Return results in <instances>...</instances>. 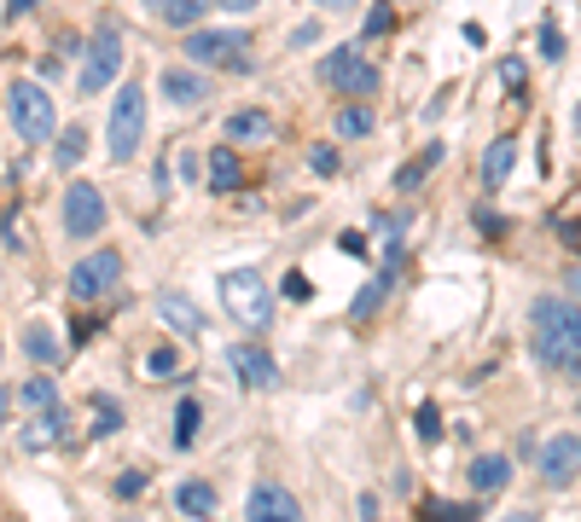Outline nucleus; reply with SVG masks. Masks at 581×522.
I'll use <instances>...</instances> for the list:
<instances>
[{"mask_svg": "<svg viewBox=\"0 0 581 522\" xmlns=\"http://www.w3.org/2000/svg\"><path fill=\"white\" fill-rule=\"evenodd\" d=\"M140 493H146V476H140V470H122V476H117V500H140Z\"/></svg>", "mask_w": 581, "mask_h": 522, "instance_id": "32", "label": "nucleus"}, {"mask_svg": "<svg viewBox=\"0 0 581 522\" xmlns=\"http://www.w3.org/2000/svg\"><path fill=\"white\" fill-rule=\"evenodd\" d=\"M512 169H518V140L500 134V140L489 145V157H483V187H507Z\"/></svg>", "mask_w": 581, "mask_h": 522, "instance_id": "15", "label": "nucleus"}, {"mask_svg": "<svg viewBox=\"0 0 581 522\" xmlns=\"http://www.w3.org/2000/svg\"><path fill=\"white\" fill-rule=\"evenodd\" d=\"M187 59L192 64H216V70H257L250 64V47L233 30H192L187 36Z\"/></svg>", "mask_w": 581, "mask_h": 522, "instance_id": "6", "label": "nucleus"}, {"mask_svg": "<svg viewBox=\"0 0 581 522\" xmlns=\"http://www.w3.org/2000/svg\"><path fill=\"white\" fill-rule=\"evenodd\" d=\"M221 302L239 325H268L273 320V297H268V279L257 268H233L221 279Z\"/></svg>", "mask_w": 581, "mask_h": 522, "instance_id": "5", "label": "nucleus"}, {"mask_svg": "<svg viewBox=\"0 0 581 522\" xmlns=\"http://www.w3.org/2000/svg\"><path fill=\"white\" fill-rule=\"evenodd\" d=\"M163 93L174 99V104H198V99H210V82L198 70H169L163 76Z\"/></svg>", "mask_w": 581, "mask_h": 522, "instance_id": "19", "label": "nucleus"}, {"mask_svg": "<svg viewBox=\"0 0 581 522\" xmlns=\"http://www.w3.org/2000/svg\"><path fill=\"white\" fill-rule=\"evenodd\" d=\"M477 505H442V500H424L419 505V522H471Z\"/></svg>", "mask_w": 581, "mask_h": 522, "instance_id": "26", "label": "nucleus"}, {"mask_svg": "<svg viewBox=\"0 0 581 522\" xmlns=\"http://www.w3.org/2000/svg\"><path fill=\"white\" fill-rule=\"evenodd\" d=\"M198 441V401H181L174 406V448H192Z\"/></svg>", "mask_w": 581, "mask_h": 522, "instance_id": "28", "label": "nucleus"}, {"mask_svg": "<svg viewBox=\"0 0 581 522\" xmlns=\"http://www.w3.org/2000/svg\"><path fill=\"white\" fill-rule=\"evenodd\" d=\"M227 365L239 372L244 389H280V365H273V354L262 343H233L227 349Z\"/></svg>", "mask_w": 581, "mask_h": 522, "instance_id": "11", "label": "nucleus"}, {"mask_svg": "<svg viewBox=\"0 0 581 522\" xmlns=\"http://www.w3.org/2000/svg\"><path fill=\"white\" fill-rule=\"evenodd\" d=\"M575 476H581V435H552L547 448H541V482L564 488Z\"/></svg>", "mask_w": 581, "mask_h": 522, "instance_id": "12", "label": "nucleus"}, {"mask_svg": "<svg viewBox=\"0 0 581 522\" xmlns=\"http://www.w3.org/2000/svg\"><path fill=\"white\" fill-rule=\"evenodd\" d=\"M158 313H163V320H169L174 331H187V337L204 331V313H198L187 297H158Z\"/></svg>", "mask_w": 581, "mask_h": 522, "instance_id": "20", "label": "nucleus"}, {"mask_svg": "<svg viewBox=\"0 0 581 522\" xmlns=\"http://www.w3.org/2000/svg\"><path fill=\"white\" fill-rule=\"evenodd\" d=\"M564 291H570V297L581 302V268H570V279H564Z\"/></svg>", "mask_w": 581, "mask_h": 522, "instance_id": "40", "label": "nucleus"}, {"mask_svg": "<svg viewBox=\"0 0 581 522\" xmlns=\"http://www.w3.org/2000/svg\"><path fill=\"white\" fill-rule=\"evenodd\" d=\"M286 297H291V302H309L314 291H309V279H302V273H286Z\"/></svg>", "mask_w": 581, "mask_h": 522, "instance_id": "36", "label": "nucleus"}, {"mask_svg": "<svg viewBox=\"0 0 581 522\" xmlns=\"http://www.w3.org/2000/svg\"><path fill=\"white\" fill-rule=\"evenodd\" d=\"M507 482H512V459H500V453H483V459L471 464V488H477V493H500Z\"/></svg>", "mask_w": 581, "mask_h": 522, "instance_id": "17", "label": "nucleus"}, {"mask_svg": "<svg viewBox=\"0 0 581 522\" xmlns=\"http://www.w3.org/2000/svg\"><path fill=\"white\" fill-rule=\"evenodd\" d=\"M7 412H12V395H7V389H0V424H7Z\"/></svg>", "mask_w": 581, "mask_h": 522, "instance_id": "43", "label": "nucleus"}, {"mask_svg": "<svg viewBox=\"0 0 581 522\" xmlns=\"http://www.w3.org/2000/svg\"><path fill=\"white\" fill-rule=\"evenodd\" d=\"M210 187H216V192H233V187H239V157H233V145L210 151Z\"/></svg>", "mask_w": 581, "mask_h": 522, "instance_id": "22", "label": "nucleus"}, {"mask_svg": "<svg viewBox=\"0 0 581 522\" xmlns=\"http://www.w3.org/2000/svg\"><path fill=\"white\" fill-rule=\"evenodd\" d=\"M140 7L158 23H169V30H192V23L204 18V0H140Z\"/></svg>", "mask_w": 581, "mask_h": 522, "instance_id": "14", "label": "nucleus"}, {"mask_svg": "<svg viewBox=\"0 0 581 522\" xmlns=\"http://www.w3.org/2000/svg\"><path fill=\"white\" fill-rule=\"evenodd\" d=\"M23 354H30L36 365H47V372H53V365L64 360V343H59V337H53V325H30V331H23Z\"/></svg>", "mask_w": 581, "mask_h": 522, "instance_id": "16", "label": "nucleus"}, {"mask_svg": "<svg viewBox=\"0 0 581 522\" xmlns=\"http://www.w3.org/2000/svg\"><path fill=\"white\" fill-rule=\"evenodd\" d=\"M117 424H122V412H117V401H106V395H99V401H93V430H99V435H106V430H117Z\"/></svg>", "mask_w": 581, "mask_h": 522, "instance_id": "31", "label": "nucleus"}, {"mask_svg": "<svg viewBox=\"0 0 581 522\" xmlns=\"http://www.w3.org/2000/svg\"><path fill=\"white\" fill-rule=\"evenodd\" d=\"M117 284H122V255L117 250H93V255H82L70 268V297H82V302L111 297Z\"/></svg>", "mask_w": 581, "mask_h": 522, "instance_id": "8", "label": "nucleus"}, {"mask_svg": "<svg viewBox=\"0 0 581 522\" xmlns=\"http://www.w3.org/2000/svg\"><path fill=\"white\" fill-rule=\"evenodd\" d=\"M198 169H204V163H198V151H174V174H181V180H192Z\"/></svg>", "mask_w": 581, "mask_h": 522, "instance_id": "35", "label": "nucleus"}, {"mask_svg": "<svg viewBox=\"0 0 581 522\" xmlns=\"http://www.w3.org/2000/svg\"><path fill=\"white\" fill-rule=\"evenodd\" d=\"M413 430H419V441H442V412L424 401V406L413 412Z\"/></svg>", "mask_w": 581, "mask_h": 522, "instance_id": "29", "label": "nucleus"}, {"mask_svg": "<svg viewBox=\"0 0 581 522\" xmlns=\"http://www.w3.org/2000/svg\"><path fill=\"white\" fill-rule=\"evenodd\" d=\"M7 117H12V128H18V140H30V145H41V140L59 134L53 93H47L41 82H12V88H7Z\"/></svg>", "mask_w": 581, "mask_h": 522, "instance_id": "3", "label": "nucleus"}, {"mask_svg": "<svg viewBox=\"0 0 581 522\" xmlns=\"http://www.w3.org/2000/svg\"><path fill=\"white\" fill-rule=\"evenodd\" d=\"M309 169H314V174H338V151H332V145H314V151H309Z\"/></svg>", "mask_w": 581, "mask_h": 522, "instance_id": "33", "label": "nucleus"}, {"mask_svg": "<svg viewBox=\"0 0 581 522\" xmlns=\"http://www.w3.org/2000/svg\"><path fill=\"white\" fill-rule=\"evenodd\" d=\"M437 157H442V145H424V157H419V163H408V169H401V174H395V187H401V192H413V187H419V180H424V174H431V169H437Z\"/></svg>", "mask_w": 581, "mask_h": 522, "instance_id": "27", "label": "nucleus"}, {"mask_svg": "<svg viewBox=\"0 0 581 522\" xmlns=\"http://www.w3.org/2000/svg\"><path fill=\"white\" fill-rule=\"evenodd\" d=\"M12 401H23L30 412H47V406H59V389H53V378H30Z\"/></svg>", "mask_w": 581, "mask_h": 522, "instance_id": "25", "label": "nucleus"}, {"mask_svg": "<svg viewBox=\"0 0 581 522\" xmlns=\"http://www.w3.org/2000/svg\"><path fill=\"white\" fill-rule=\"evenodd\" d=\"M146 140V88L140 82H122L117 104H111V122H106V151L111 163H134Z\"/></svg>", "mask_w": 581, "mask_h": 522, "instance_id": "2", "label": "nucleus"}, {"mask_svg": "<svg viewBox=\"0 0 581 522\" xmlns=\"http://www.w3.org/2000/svg\"><path fill=\"white\" fill-rule=\"evenodd\" d=\"M227 12H250V7H262V0H221Z\"/></svg>", "mask_w": 581, "mask_h": 522, "instance_id": "42", "label": "nucleus"}, {"mask_svg": "<svg viewBox=\"0 0 581 522\" xmlns=\"http://www.w3.org/2000/svg\"><path fill=\"white\" fill-rule=\"evenodd\" d=\"M174 365H181V349H169V343H163V349H151V360H146V372H151V378H169V372H174Z\"/></svg>", "mask_w": 581, "mask_h": 522, "instance_id": "30", "label": "nucleus"}, {"mask_svg": "<svg viewBox=\"0 0 581 522\" xmlns=\"http://www.w3.org/2000/svg\"><path fill=\"white\" fill-rule=\"evenodd\" d=\"M575 134H581V104H575Z\"/></svg>", "mask_w": 581, "mask_h": 522, "instance_id": "45", "label": "nucleus"}, {"mask_svg": "<svg viewBox=\"0 0 581 522\" xmlns=\"http://www.w3.org/2000/svg\"><path fill=\"white\" fill-rule=\"evenodd\" d=\"M117 76H122V30H117V23H99V36H93V47H88L82 93H88V99H93V93H106Z\"/></svg>", "mask_w": 581, "mask_h": 522, "instance_id": "7", "label": "nucleus"}, {"mask_svg": "<svg viewBox=\"0 0 581 522\" xmlns=\"http://www.w3.org/2000/svg\"><path fill=\"white\" fill-rule=\"evenodd\" d=\"M559 239H564V244H575V250H581V221H559Z\"/></svg>", "mask_w": 581, "mask_h": 522, "instance_id": "38", "label": "nucleus"}, {"mask_svg": "<svg viewBox=\"0 0 581 522\" xmlns=\"http://www.w3.org/2000/svg\"><path fill=\"white\" fill-rule=\"evenodd\" d=\"M541 47H547V59H564V36L559 30H541Z\"/></svg>", "mask_w": 581, "mask_h": 522, "instance_id": "37", "label": "nucleus"}, {"mask_svg": "<svg viewBox=\"0 0 581 522\" xmlns=\"http://www.w3.org/2000/svg\"><path fill=\"white\" fill-rule=\"evenodd\" d=\"M30 7H36V0H7V18H23Z\"/></svg>", "mask_w": 581, "mask_h": 522, "instance_id": "41", "label": "nucleus"}, {"mask_svg": "<svg viewBox=\"0 0 581 522\" xmlns=\"http://www.w3.org/2000/svg\"><path fill=\"white\" fill-rule=\"evenodd\" d=\"M227 145H250V140H273V117L268 111H233L221 122Z\"/></svg>", "mask_w": 581, "mask_h": 522, "instance_id": "13", "label": "nucleus"}, {"mask_svg": "<svg viewBox=\"0 0 581 522\" xmlns=\"http://www.w3.org/2000/svg\"><path fill=\"white\" fill-rule=\"evenodd\" d=\"M529 337H535V354L559 372H575L581 365V302L570 297H541L535 313H529Z\"/></svg>", "mask_w": 581, "mask_h": 522, "instance_id": "1", "label": "nucleus"}, {"mask_svg": "<svg viewBox=\"0 0 581 522\" xmlns=\"http://www.w3.org/2000/svg\"><path fill=\"white\" fill-rule=\"evenodd\" d=\"M82 157H88V134H82V128H64V134L53 140V163L59 169H76Z\"/></svg>", "mask_w": 581, "mask_h": 522, "instance_id": "23", "label": "nucleus"}, {"mask_svg": "<svg viewBox=\"0 0 581 522\" xmlns=\"http://www.w3.org/2000/svg\"><path fill=\"white\" fill-rule=\"evenodd\" d=\"M390 23H395V12H390V7H372V18H367V36H384Z\"/></svg>", "mask_w": 581, "mask_h": 522, "instance_id": "34", "label": "nucleus"}, {"mask_svg": "<svg viewBox=\"0 0 581 522\" xmlns=\"http://www.w3.org/2000/svg\"><path fill=\"white\" fill-rule=\"evenodd\" d=\"M106 215H111L106 192L88 187V180H76V187L64 192V232H70V239H93V232L106 227Z\"/></svg>", "mask_w": 581, "mask_h": 522, "instance_id": "9", "label": "nucleus"}, {"mask_svg": "<svg viewBox=\"0 0 581 522\" xmlns=\"http://www.w3.org/2000/svg\"><path fill=\"white\" fill-rule=\"evenodd\" d=\"M320 82L332 88V93H343V99H367L378 88V64L367 59L361 47H332L320 59Z\"/></svg>", "mask_w": 581, "mask_h": 522, "instance_id": "4", "label": "nucleus"}, {"mask_svg": "<svg viewBox=\"0 0 581 522\" xmlns=\"http://www.w3.org/2000/svg\"><path fill=\"white\" fill-rule=\"evenodd\" d=\"M338 134H343V140H361V134H372V111H367L361 99H349L343 111H338Z\"/></svg>", "mask_w": 581, "mask_h": 522, "instance_id": "24", "label": "nucleus"}, {"mask_svg": "<svg viewBox=\"0 0 581 522\" xmlns=\"http://www.w3.org/2000/svg\"><path fill=\"white\" fill-rule=\"evenodd\" d=\"M64 430H70L64 406H47V412H36V424L23 430V448H47V441H64Z\"/></svg>", "mask_w": 581, "mask_h": 522, "instance_id": "18", "label": "nucleus"}, {"mask_svg": "<svg viewBox=\"0 0 581 522\" xmlns=\"http://www.w3.org/2000/svg\"><path fill=\"white\" fill-rule=\"evenodd\" d=\"M244 522H302V505H297L291 488L257 482V488H250V505H244Z\"/></svg>", "mask_w": 581, "mask_h": 522, "instance_id": "10", "label": "nucleus"}, {"mask_svg": "<svg viewBox=\"0 0 581 522\" xmlns=\"http://www.w3.org/2000/svg\"><path fill=\"white\" fill-rule=\"evenodd\" d=\"M174 505H181L187 516H216V488L210 482H181L174 488Z\"/></svg>", "mask_w": 581, "mask_h": 522, "instance_id": "21", "label": "nucleus"}, {"mask_svg": "<svg viewBox=\"0 0 581 522\" xmlns=\"http://www.w3.org/2000/svg\"><path fill=\"white\" fill-rule=\"evenodd\" d=\"M507 522H535V516H529V511H512V516H507Z\"/></svg>", "mask_w": 581, "mask_h": 522, "instance_id": "44", "label": "nucleus"}, {"mask_svg": "<svg viewBox=\"0 0 581 522\" xmlns=\"http://www.w3.org/2000/svg\"><path fill=\"white\" fill-rule=\"evenodd\" d=\"M314 7H325V12H355L361 0H314Z\"/></svg>", "mask_w": 581, "mask_h": 522, "instance_id": "39", "label": "nucleus"}]
</instances>
